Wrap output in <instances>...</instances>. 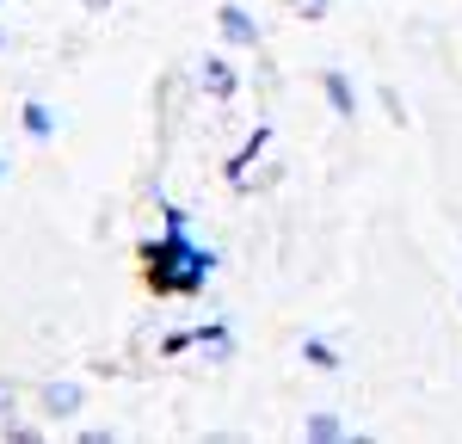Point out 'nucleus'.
<instances>
[{
	"mask_svg": "<svg viewBox=\"0 0 462 444\" xmlns=\"http://www.w3.org/2000/svg\"><path fill=\"white\" fill-rule=\"evenodd\" d=\"M0 180H6V161H0Z\"/></svg>",
	"mask_w": 462,
	"mask_h": 444,
	"instance_id": "9d476101",
	"label": "nucleus"
},
{
	"mask_svg": "<svg viewBox=\"0 0 462 444\" xmlns=\"http://www.w3.org/2000/svg\"><path fill=\"white\" fill-rule=\"evenodd\" d=\"M302 358H309L315 370H339V352H333L327 339H302Z\"/></svg>",
	"mask_w": 462,
	"mask_h": 444,
	"instance_id": "423d86ee",
	"label": "nucleus"
},
{
	"mask_svg": "<svg viewBox=\"0 0 462 444\" xmlns=\"http://www.w3.org/2000/svg\"><path fill=\"white\" fill-rule=\"evenodd\" d=\"M204 87H210L216 99H228V93H235V69H228L222 56H210V62H204Z\"/></svg>",
	"mask_w": 462,
	"mask_h": 444,
	"instance_id": "39448f33",
	"label": "nucleus"
},
{
	"mask_svg": "<svg viewBox=\"0 0 462 444\" xmlns=\"http://www.w3.org/2000/svg\"><path fill=\"white\" fill-rule=\"evenodd\" d=\"M216 25H222V37H228V43H259V25H253V19L241 13V6H235V0L216 13Z\"/></svg>",
	"mask_w": 462,
	"mask_h": 444,
	"instance_id": "f03ea898",
	"label": "nucleus"
},
{
	"mask_svg": "<svg viewBox=\"0 0 462 444\" xmlns=\"http://www.w3.org/2000/svg\"><path fill=\"white\" fill-rule=\"evenodd\" d=\"M309 439H346V426L339 420H309Z\"/></svg>",
	"mask_w": 462,
	"mask_h": 444,
	"instance_id": "6e6552de",
	"label": "nucleus"
},
{
	"mask_svg": "<svg viewBox=\"0 0 462 444\" xmlns=\"http://www.w3.org/2000/svg\"><path fill=\"white\" fill-rule=\"evenodd\" d=\"M25 130H32L37 143H43V136L56 130V117H50V106H37V99H32V106H25Z\"/></svg>",
	"mask_w": 462,
	"mask_h": 444,
	"instance_id": "0eeeda50",
	"label": "nucleus"
},
{
	"mask_svg": "<svg viewBox=\"0 0 462 444\" xmlns=\"http://www.w3.org/2000/svg\"><path fill=\"white\" fill-rule=\"evenodd\" d=\"M6 413H13V389L0 383V420H6Z\"/></svg>",
	"mask_w": 462,
	"mask_h": 444,
	"instance_id": "1a4fd4ad",
	"label": "nucleus"
},
{
	"mask_svg": "<svg viewBox=\"0 0 462 444\" xmlns=\"http://www.w3.org/2000/svg\"><path fill=\"white\" fill-rule=\"evenodd\" d=\"M143 265H148V284H154L161 296H191V291H204L216 254L210 247H191L185 210H167V235L143 247Z\"/></svg>",
	"mask_w": 462,
	"mask_h": 444,
	"instance_id": "f257e3e1",
	"label": "nucleus"
},
{
	"mask_svg": "<svg viewBox=\"0 0 462 444\" xmlns=\"http://www.w3.org/2000/svg\"><path fill=\"white\" fill-rule=\"evenodd\" d=\"M93 6H99V0H93Z\"/></svg>",
	"mask_w": 462,
	"mask_h": 444,
	"instance_id": "9b49d317",
	"label": "nucleus"
},
{
	"mask_svg": "<svg viewBox=\"0 0 462 444\" xmlns=\"http://www.w3.org/2000/svg\"><path fill=\"white\" fill-rule=\"evenodd\" d=\"M43 407H50L56 420L80 413V383H50V389H43Z\"/></svg>",
	"mask_w": 462,
	"mask_h": 444,
	"instance_id": "20e7f679",
	"label": "nucleus"
},
{
	"mask_svg": "<svg viewBox=\"0 0 462 444\" xmlns=\"http://www.w3.org/2000/svg\"><path fill=\"white\" fill-rule=\"evenodd\" d=\"M320 87H327V106L339 111V117H357V93H352V80H346L339 69H327V80H320Z\"/></svg>",
	"mask_w": 462,
	"mask_h": 444,
	"instance_id": "7ed1b4c3",
	"label": "nucleus"
}]
</instances>
